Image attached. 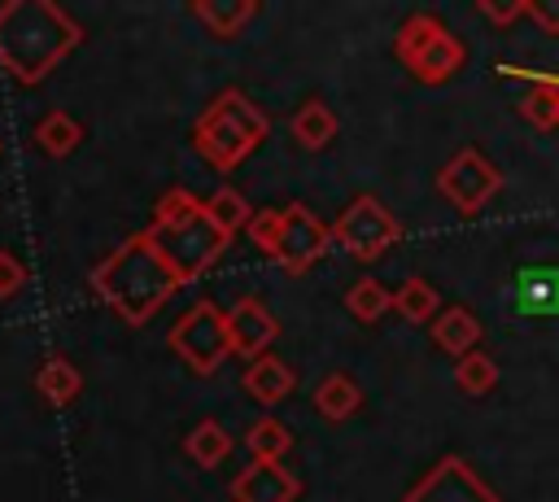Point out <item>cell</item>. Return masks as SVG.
<instances>
[{
	"label": "cell",
	"mask_w": 559,
	"mask_h": 502,
	"mask_svg": "<svg viewBox=\"0 0 559 502\" xmlns=\"http://www.w3.org/2000/svg\"><path fill=\"white\" fill-rule=\"evenodd\" d=\"M83 31L52 0H9L0 4V65L9 79L35 87L44 83L74 48Z\"/></svg>",
	"instance_id": "1"
},
{
	"label": "cell",
	"mask_w": 559,
	"mask_h": 502,
	"mask_svg": "<svg viewBox=\"0 0 559 502\" xmlns=\"http://www.w3.org/2000/svg\"><path fill=\"white\" fill-rule=\"evenodd\" d=\"M92 292L131 327L148 323L183 284L175 279V271L166 266V258L157 253V244L148 240V231L127 236L114 253H105L92 275H87Z\"/></svg>",
	"instance_id": "2"
},
{
	"label": "cell",
	"mask_w": 559,
	"mask_h": 502,
	"mask_svg": "<svg viewBox=\"0 0 559 502\" xmlns=\"http://www.w3.org/2000/svg\"><path fill=\"white\" fill-rule=\"evenodd\" d=\"M148 240L157 244V253L166 258V266L175 271L179 284H192L201 279L218 258L223 249L231 244L205 214V201L192 196L188 188H170L162 192V201L153 205V218H148Z\"/></svg>",
	"instance_id": "3"
},
{
	"label": "cell",
	"mask_w": 559,
	"mask_h": 502,
	"mask_svg": "<svg viewBox=\"0 0 559 502\" xmlns=\"http://www.w3.org/2000/svg\"><path fill=\"white\" fill-rule=\"evenodd\" d=\"M271 135V118L262 113V105H253L240 87L218 92L205 113L192 122V148L214 166V170H236L262 140Z\"/></svg>",
	"instance_id": "4"
},
{
	"label": "cell",
	"mask_w": 559,
	"mask_h": 502,
	"mask_svg": "<svg viewBox=\"0 0 559 502\" xmlns=\"http://www.w3.org/2000/svg\"><path fill=\"white\" fill-rule=\"evenodd\" d=\"M393 52H397L402 65H406L419 83H428V87L450 83V79L459 74L463 57H467L463 44H459V35H450V26H445L441 17H432V13H411V17L402 22L397 39H393Z\"/></svg>",
	"instance_id": "5"
},
{
	"label": "cell",
	"mask_w": 559,
	"mask_h": 502,
	"mask_svg": "<svg viewBox=\"0 0 559 502\" xmlns=\"http://www.w3.org/2000/svg\"><path fill=\"white\" fill-rule=\"evenodd\" d=\"M166 345L179 354L183 367H192L197 375H214L223 367V358L231 354V336H227V310H218L210 297L192 301L166 332Z\"/></svg>",
	"instance_id": "6"
},
{
	"label": "cell",
	"mask_w": 559,
	"mask_h": 502,
	"mask_svg": "<svg viewBox=\"0 0 559 502\" xmlns=\"http://www.w3.org/2000/svg\"><path fill=\"white\" fill-rule=\"evenodd\" d=\"M332 240H336L349 258L371 262V258L389 253V249L402 240V223L389 214L384 201H376V196H354V201L336 214V223H332Z\"/></svg>",
	"instance_id": "7"
},
{
	"label": "cell",
	"mask_w": 559,
	"mask_h": 502,
	"mask_svg": "<svg viewBox=\"0 0 559 502\" xmlns=\"http://www.w3.org/2000/svg\"><path fill=\"white\" fill-rule=\"evenodd\" d=\"M502 188V170L480 153V148H459L441 175H437V192L459 210V214H476L485 210V201Z\"/></svg>",
	"instance_id": "8"
},
{
	"label": "cell",
	"mask_w": 559,
	"mask_h": 502,
	"mask_svg": "<svg viewBox=\"0 0 559 502\" xmlns=\"http://www.w3.org/2000/svg\"><path fill=\"white\" fill-rule=\"evenodd\" d=\"M332 249V227H323L306 205H284V223H280V240H275V262L293 275L310 271L323 253Z\"/></svg>",
	"instance_id": "9"
},
{
	"label": "cell",
	"mask_w": 559,
	"mask_h": 502,
	"mask_svg": "<svg viewBox=\"0 0 559 502\" xmlns=\"http://www.w3.org/2000/svg\"><path fill=\"white\" fill-rule=\"evenodd\" d=\"M402 502H502L463 458H441Z\"/></svg>",
	"instance_id": "10"
},
{
	"label": "cell",
	"mask_w": 559,
	"mask_h": 502,
	"mask_svg": "<svg viewBox=\"0 0 559 502\" xmlns=\"http://www.w3.org/2000/svg\"><path fill=\"white\" fill-rule=\"evenodd\" d=\"M227 336H231V354L253 362V358H266V349L280 336V323H275V314L266 310L262 297H240L227 310Z\"/></svg>",
	"instance_id": "11"
},
{
	"label": "cell",
	"mask_w": 559,
	"mask_h": 502,
	"mask_svg": "<svg viewBox=\"0 0 559 502\" xmlns=\"http://www.w3.org/2000/svg\"><path fill=\"white\" fill-rule=\"evenodd\" d=\"M301 485L293 471H284V463H266L253 458L236 480H231V502H297Z\"/></svg>",
	"instance_id": "12"
},
{
	"label": "cell",
	"mask_w": 559,
	"mask_h": 502,
	"mask_svg": "<svg viewBox=\"0 0 559 502\" xmlns=\"http://www.w3.org/2000/svg\"><path fill=\"white\" fill-rule=\"evenodd\" d=\"M502 74L528 83V92L520 100V113L533 127H542V131L559 127V87H555V74H537V70H524V65H502Z\"/></svg>",
	"instance_id": "13"
},
{
	"label": "cell",
	"mask_w": 559,
	"mask_h": 502,
	"mask_svg": "<svg viewBox=\"0 0 559 502\" xmlns=\"http://www.w3.org/2000/svg\"><path fill=\"white\" fill-rule=\"evenodd\" d=\"M432 345L441 354H454V362L467 358V354H476V345H480V319L472 310H463V306L441 310L432 319Z\"/></svg>",
	"instance_id": "14"
},
{
	"label": "cell",
	"mask_w": 559,
	"mask_h": 502,
	"mask_svg": "<svg viewBox=\"0 0 559 502\" xmlns=\"http://www.w3.org/2000/svg\"><path fill=\"white\" fill-rule=\"evenodd\" d=\"M240 384H245V393H249L253 402L275 406V402H284V397L293 393V384H297V380H293L288 362H280L275 354H266V358H253V362L245 367Z\"/></svg>",
	"instance_id": "15"
},
{
	"label": "cell",
	"mask_w": 559,
	"mask_h": 502,
	"mask_svg": "<svg viewBox=\"0 0 559 502\" xmlns=\"http://www.w3.org/2000/svg\"><path fill=\"white\" fill-rule=\"evenodd\" d=\"M188 13L218 39H236L245 31V22H253L258 4L253 0H192Z\"/></svg>",
	"instance_id": "16"
},
{
	"label": "cell",
	"mask_w": 559,
	"mask_h": 502,
	"mask_svg": "<svg viewBox=\"0 0 559 502\" xmlns=\"http://www.w3.org/2000/svg\"><path fill=\"white\" fill-rule=\"evenodd\" d=\"M288 131H293V140L301 144V148H328L332 140H336V131H341V122H336V113H332V105H323L319 96H310L297 113H293V122H288Z\"/></svg>",
	"instance_id": "17"
},
{
	"label": "cell",
	"mask_w": 559,
	"mask_h": 502,
	"mask_svg": "<svg viewBox=\"0 0 559 502\" xmlns=\"http://www.w3.org/2000/svg\"><path fill=\"white\" fill-rule=\"evenodd\" d=\"M358 406H362V389H358V380H354V375L332 371V375H323V380H319V389H314V410H319L328 423L349 419Z\"/></svg>",
	"instance_id": "18"
},
{
	"label": "cell",
	"mask_w": 559,
	"mask_h": 502,
	"mask_svg": "<svg viewBox=\"0 0 559 502\" xmlns=\"http://www.w3.org/2000/svg\"><path fill=\"white\" fill-rule=\"evenodd\" d=\"M35 389H39V397H44L48 406H70V402L79 397V389H83V375H79V367H74L70 358L52 354V358L39 367Z\"/></svg>",
	"instance_id": "19"
},
{
	"label": "cell",
	"mask_w": 559,
	"mask_h": 502,
	"mask_svg": "<svg viewBox=\"0 0 559 502\" xmlns=\"http://www.w3.org/2000/svg\"><path fill=\"white\" fill-rule=\"evenodd\" d=\"M183 454H188L197 467H218V463L231 454V432H227L218 419H201V423L183 437Z\"/></svg>",
	"instance_id": "20"
},
{
	"label": "cell",
	"mask_w": 559,
	"mask_h": 502,
	"mask_svg": "<svg viewBox=\"0 0 559 502\" xmlns=\"http://www.w3.org/2000/svg\"><path fill=\"white\" fill-rule=\"evenodd\" d=\"M393 310L406 319V323H432L441 314V297L437 288L424 279V275H411L397 292H393Z\"/></svg>",
	"instance_id": "21"
},
{
	"label": "cell",
	"mask_w": 559,
	"mask_h": 502,
	"mask_svg": "<svg viewBox=\"0 0 559 502\" xmlns=\"http://www.w3.org/2000/svg\"><path fill=\"white\" fill-rule=\"evenodd\" d=\"M79 140H83V127H79L66 109L44 113L39 127H35V144H39L48 157H70V153L79 148Z\"/></svg>",
	"instance_id": "22"
},
{
	"label": "cell",
	"mask_w": 559,
	"mask_h": 502,
	"mask_svg": "<svg viewBox=\"0 0 559 502\" xmlns=\"http://www.w3.org/2000/svg\"><path fill=\"white\" fill-rule=\"evenodd\" d=\"M205 214H210V223L231 240L236 231H245L249 227V218H253V210H249V201L236 192V188H214L210 196H205Z\"/></svg>",
	"instance_id": "23"
},
{
	"label": "cell",
	"mask_w": 559,
	"mask_h": 502,
	"mask_svg": "<svg viewBox=\"0 0 559 502\" xmlns=\"http://www.w3.org/2000/svg\"><path fill=\"white\" fill-rule=\"evenodd\" d=\"M515 301H520V310H528V314L555 310V306H559V271H555V266H546V271H524L520 284H515Z\"/></svg>",
	"instance_id": "24"
},
{
	"label": "cell",
	"mask_w": 559,
	"mask_h": 502,
	"mask_svg": "<svg viewBox=\"0 0 559 502\" xmlns=\"http://www.w3.org/2000/svg\"><path fill=\"white\" fill-rule=\"evenodd\" d=\"M345 310L358 319V323H376L393 310V292L380 284V279H358L349 292H345Z\"/></svg>",
	"instance_id": "25"
},
{
	"label": "cell",
	"mask_w": 559,
	"mask_h": 502,
	"mask_svg": "<svg viewBox=\"0 0 559 502\" xmlns=\"http://www.w3.org/2000/svg\"><path fill=\"white\" fill-rule=\"evenodd\" d=\"M245 445H249V454L253 458H266V463H280L284 454H288V445H293V432L280 423V419H258L249 432H245Z\"/></svg>",
	"instance_id": "26"
},
{
	"label": "cell",
	"mask_w": 559,
	"mask_h": 502,
	"mask_svg": "<svg viewBox=\"0 0 559 502\" xmlns=\"http://www.w3.org/2000/svg\"><path fill=\"white\" fill-rule=\"evenodd\" d=\"M454 384H459L467 397H485V393L498 384V362L476 349V354H467V358L454 362Z\"/></svg>",
	"instance_id": "27"
},
{
	"label": "cell",
	"mask_w": 559,
	"mask_h": 502,
	"mask_svg": "<svg viewBox=\"0 0 559 502\" xmlns=\"http://www.w3.org/2000/svg\"><path fill=\"white\" fill-rule=\"evenodd\" d=\"M280 223H284V210H253V218L245 227L249 231V244L271 258L275 253V240H280Z\"/></svg>",
	"instance_id": "28"
},
{
	"label": "cell",
	"mask_w": 559,
	"mask_h": 502,
	"mask_svg": "<svg viewBox=\"0 0 559 502\" xmlns=\"http://www.w3.org/2000/svg\"><path fill=\"white\" fill-rule=\"evenodd\" d=\"M26 279H31V271H26V262H17L9 249H0V301H9V297H17L22 288H26Z\"/></svg>",
	"instance_id": "29"
},
{
	"label": "cell",
	"mask_w": 559,
	"mask_h": 502,
	"mask_svg": "<svg viewBox=\"0 0 559 502\" xmlns=\"http://www.w3.org/2000/svg\"><path fill=\"white\" fill-rule=\"evenodd\" d=\"M524 13H528L546 35H559V0H524Z\"/></svg>",
	"instance_id": "30"
},
{
	"label": "cell",
	"mask_w": 559,
	"mask_h": 502,
	"mask_svg": "<svg viewBox=\"0 0 559 502\" xmlns=\"http://www.w3.org/2000/svg\"><path fill=\"white\" fill-rule=\"evenodd\" d=\"M480 13H485V17H493V22H515V17L524 13V0H515V4H493V0H480Z\"/></svg>",
	"instance_id": "31"
},
{
	"label": "cell",
	"mask_w": 559,
	"mask_h": 502,
	"mask_svg": "<svg viewBox=\"0 0 559 502\" xmlns=\"http://www.w3.org/2000/svg\"><path fill=\"white\" fill-rule=\"evenodd\" d=\"M555 87H559V74H555Z\"/></svg>",
	"instance_id": "32"
}]
</instances>
